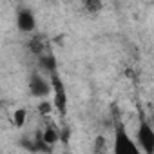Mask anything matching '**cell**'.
Instances as JSON below:
<instances>
[{
	"instance_id": "cell-3",
	"label": "cell",
	"mask_w": 154,
	"mask_h": 154,
	"mask_svg": "<svg viewBox=\"0 0 154 154\" xmlns=\"http://www.w3.org/2000/svg\"><path fill=\"white\" fill-rule=\"evenodd\" d=\"M136 138H138V141H136L138 149L143 154H152V150H154V131H152V127H150V123L147 120L140 122Z\"/></svg>"
},
{
	"instance_id": "cell-1",
	"label": "cell",
	"mask_w": 154,
	"mask_h": 154,
	"mask_svg": "<svg viewBox=\"0 0 154 154\" xmlns=\"http://www.w3.org/2000/svg\"><path fill=\"white\" fill-rule=\"evenodd\" d=\"M112 152L114 154H141L136 141L131 138V134L125 131L122 123L114 127V141H112Z\"/></svg>"
},
{
	"instance_id": "cell-5",
	"label": "cell",
	"mask_w": 154,
	"mask_h": 154,
	"mask_svg": "<svg viewBox=\"0 0 154 154\" xmlns=\"http://www.w3.org/2000/svg\"><path fill=\"white\" fill-rule=\"evenodd\" d=\"M17 27L22 33H33L35 27H36V17H35V13L31 9H27V8H22L17 13Z\"/></svg>"
},
{
	"instance_id": "cell-4",
	"label": "cell",
	"mask_w": 154,
	"mask_h": 154,
	"mask_svg": "<svg viewBox=\"0 0 154 154\" xmlns=\"http://www.w3.org/2000/svg\"><path fill=\"white\" fill-rule=\"evenodd\" d=\"M29 93L35 98H44L51 93V84L44 78L40 72H33L29 78Z\"/></svg>"
},
{
	"instance_id": "cell-9",
	"label": "cell",
	"mask_w": 154,
	"mask_h": 154,
	"mask_svg": "<svg viewBox=\"0 0 154 154\" xmlns=\"http://www.w3.org/2000/svg\"><path fill=\"white\" fill-rule=\"evenodd\" d=\"M29 47H31L33 54H36V56H42V53H44V44H42V40H38V38H33Z\"/></svg>"
},
{
	"instance_id": "cell-7",
	"label": "cell",
	"mask_w": 154,
	"mask_h": 154,
	"mask_svg": "<svg viewBox=\"0 0 154 154\" xmlns=\"http://www.w3.org/2000/svg\"><path fill=\"white\" fill-rule=\"evenodd\" d=\"M38 58H40V65H42L44 71H47V72H51V74L56 72V60H54L53 54H42V56H38Z\"/></svg>"
},
{
	"instance_id": "cell-10",
	"label": "cell",
	"mask_w": 154,
	"mask_h": 154,
	"mask_svg": "<svg viewBox=\"0 0 154 154\" xmlns=\"http://www.w3.org/2000/svg\"><path fill=\"white\" fill-rule=\"evenodd\" d=\"M85 8H87V9H91L93 13H96V11H100V9H102V2H94V0H93V2H87V4H85Z\"/></svg>"
},
{
	"instance_id": "cell-2",
	"label": "cell",
	"mask_w": 154,
	"mask_h": 154,
	"mask_svg": "<svg viewBox=\"0 0 154 154\" xmlns=\"http://www.w3.org/2000/svg\"><path fill=\"white\" fill-rule=\"evenodd\" d=\"M49 84H51V93H53V102H51V105L56 109L58 116L65 118V116H67V91H65V85H63V82L60 80V76H58L56 72L51 74Z\"/></svg>"
},
{
	"instance_id": "cell-8",
	"label": "cell",
	"mask_w": 154,
	"mask_h": 154,
	"mask_svg": "<svg viewBox=\"0 0 154 154\" xmlns=\"http://www.w3.org/2000/svg\"><path fill=\"white\" fill-rule=\"evenodd\" d=\"M26 120H27V111L24 107H18L15 112H13V123L17 129H22L26 125Z\"/></svg>"
},
{
	"instance_id": "cell-6",
	"label": "cell",
	"mask_w": 154,
	"mask_h": 154,
	"mask_svg": "<svg viewBox=\"0 0 154 154\" xmlns=\"http://www.w3.org/2000/svg\"><path fill=\"white\" fill-rule=\"evenodd\" d=\"M40 141H42L47 149H51L53 145H56V143L60 141V129H58V125H54V123H47L45 129L42 131V138H40Z\"/></svg>"
}]
</instances>
